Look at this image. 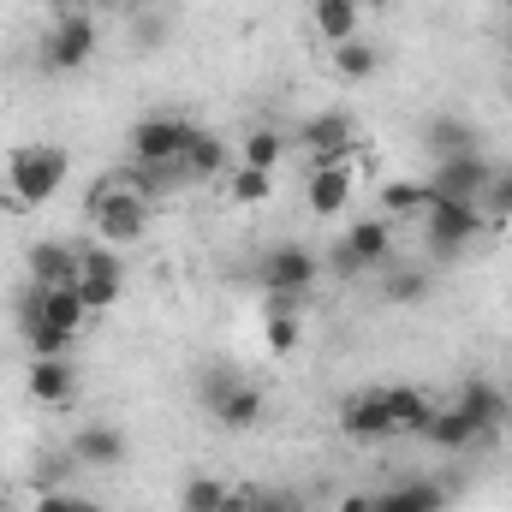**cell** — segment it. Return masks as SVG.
I'll return each instance as SVG.
<instances>
[{"instance_id":"6","label":"cell","mask_w":512,"mask_h":512,"mask_svg":"<svg viewBox=\"0 0 512 512\" xmlns=\"http://www.w3.org/2000/svg\"><path fill=\"white\" fill-rule=\"evenodd\" d=\"M203 405H209V417H215L221 429H256V417H262V393H256L239 370L203 376Z\"/></svg>"},{"instance_id":"17","label":"cell","mask_w":512,"mask_h":512,"mask_svg":"<svg viewBox=\"0 0 512 512\" xmlns=\"http://www.w3.org/2000/svg\"><path fill=\"white\" fill-rule=\"evenodd\" d=\"M72 459H78V465H90V471H108V465H120V459H126V435H120L114 423H90V429H78V435H72Z\"/></svg>"},{"instance_id":"31","label":"cell","mask_w":512,"mask_h":512,"mask_svg":"<svg viewBox=\"0 0 512 512\" xmlns=\"http://www.w3.org/2000/svg\"><path fill=\"white\" fill-rule=\"evenodd\" d=\"M262 340H268V352H274V358H292V352H298V340H304V322H298V316H268Z\"/></svg>"},{"instance_id":"16","label":"cell","mask_w":512,"mask_h":512,"mask_svg":"<svg viewBox=\"0 0 512 512\" xmlns=\"http://www.w3.org/2000/svg\"><path fill=\"white\" fill-rule=\"evenodd\" d=\"M24 262H30V286H66V280H78V245H66V239H36Z\"/></svg>"},{"instance_id":"35","label":"cell","mask_w":512,"mask_h":512,"mask_svg":"<svg viewBox=\"0 0 512 512\" xmlns=\"http://www.w3.org/2000/svg\"><path fill=\"white\" fill-rule=\"evenodd\" d=\"M36 512H96L84 495H66V489H48L42 501H36Z\"/></svg>"},{"instance_id":"33","label":"cell","mask_w":512,"mask_h":512,"mask_svg":"<svg viewBox=\"0 0 512 512\" xmlns=\"http://www.w3.org/2000/svg\"><path fill=\"white\" fill-rule=\"evenodd\" d=\"M387 298H393V304H423V298H429V274H417V268L387 274Z\"/></svg>"},{"instance_id":"26","label":"cell","mask_w":512,"mask_h":512,"mask_svg":"<svg viewBox=\"0 0 512 512\" xmlns=\"http://www.w3.org/2000/svg\"><path fill=\"white\" fill-rule=\"evenodd\" d=\"M376 48L364 42V36H352V42H334V72L340 78H352V84H364V78H376Z\"/></svg>"},{"instance_id":"34","label":"cell","mask_w":512,"mask_h":512,"mask_svg":"<svg viewBox=\"0 0 512 512\" xmlns=\"http://www.w3.org/2000/svg\"><path fill=\"white\" fill-rule=\"evenodd\" d=\"M245 512H304L292 489H245Z\"/></svg>"},{"instance_id":"27","label":"cell","mask_w":512,"mask_h":512,"mask_svg":"<svg viewBox=\"0 0 512 512\" xmlns=\"http://www.w3.org/2000/svg\"><path fill=\"white\" fill-rule=\"evenodd\" d=\"M429 149H435V161L441 155H465V149H477V131L465 126V120H453V114H441V120H429Z\"/></svg>"},{"instance_id":"19","label":"cell","mask_w":512,"mask_h":512,"mask_svg":"<svg viewBox=\"0 0 512 512\" xmlns=\"http://www.w3.org/2000/svg\"><path fill=\"white\" fill-rule=\"evenodd\" d=\"M423 435H429L435 447H447V453H465V447H483V441H489V435H483V429H477V423H471V417L459 411V405L435 411V417L423 423Z\"/></svg>"},{"instance_id":"10","label":"cell","mask_w":512,"mask_h":512,"mask_svg":"<svg viewBox=\"0 0 512 512\" xmlns=\"http://www.w3.org/2000/svg\"><path fill=\"white\" fill-rule=\"evenodd\" d=\"M90 54H96V24H90L84 12H66V18L48 30V42H42V66H48V72H84Z\"/></svg>"},{"instance_id":"9","label":"cell","mask_w":512,"mask_h":512,"mask_svg":"<svg viewBox=\"0 0 512 512\" xmlns=\"http://www.w3.org/2000/svg\"><path fill=\"white\" fill-rule=\"evenodd\" d=\"M316 274H322V262L304 251V245H274V251H262V262H256L262 292H280V298H304L316 286Z\"/></svg>"},{"instance_id":"14","label":"cell","mask_w":512,"mask_h":512,"mask_svg":"<svg viewBox=\"0 0 512 512\" xmlns=\"http://www.w3.org/2000/svg\"><path fill=\"white\" fill-rule=\"evenodd\" d=\"M382 399V423H387V441L393 435H423V423L435 417V399L423 387H376Z\"/></svg>"},{"instance_id":"13","label":"cell","mask_w":512,"mask_h":512,"mask_svg":"<svg viewBox=\"0 0 512 512\" xmlns=\"http://www.w3.org/2000/svg\"><path fill=\"white\" fill-rule=\"evenodd\" d=\"M340 268H382L393 256V221L387 215H370V221H352V233L340 239Z\"/></svg>"},{"instance_id":"15","label":"cell","mask_w":512,"mask_h":512,"mask_svg":"<svg viewBox=\"0 0 512 512\" xmlns=\"http://www.w3.org/2000/svg\"><path fill=\"white\" fill-rule=\"evenodd\" d=\"M24 387H30V399L36 405H72L78 399V370H72V358H36L30 364V376H24Z\"/></svg>"},{"instance_id":"3","label":"cell","mask_w":512,"mask_h":512,"mask_svg":"<svg viewBox=\"0 0 512 512\" xmlns=\"http://www.w3.org/2000/svg\"><path fill=\"white\" fill-rule=\"evenodd\" d=\"M191 131H197V126H185L179 114H143V120L131 126V167H143L155 191H161V185H173V179H185Z\"/></svg>"},{"instance_id":"32","label":"cell","mask_w":512,"mask_h":512,"mask_svg":"<svg viewBox=\"0 0 512 512\" xmlns=\"http://www.w3.org/2000/svg\"><path fill=\"white\" fill-rule=\"evenodd\" d=\"M483 215L489 221H512V167H495V179L483 191Z\"/></svg>"},{"instance_id":"18","label":"cell","mask_w":512,"mask_h":512,"mask_svg":"<svg viewBox=\"0 0 512 512\" xmlns=\"http://www.w3.org/2000/svg\"><path fill=\"white\" fill-rule=\"evenodd\" d=\"M453 405H459V411H465V417H471V423L489 435V441H495V435H501V423H507V399H501L489 382H465Z\"/></svg>"},{"instance_id":"30","label":"cell","mask_w":512,"mask_h":512,"mask_svg":"<svg viewBox=\"0 0 512 512\" xmlns=\"http://www.w3.org/2000/svg\"><path fill=\"white\" fill-rule=\"evenodd\" d=\"M24 340H30V358H66L72 352V340L78 334H66V328H54V322H24Z\"/></svg>"},{"instance_id":"36","label":"cell","mask_w":512,"mask_h":512,"mask_svg":"<svg viewBox=\"0 0 512 512\" xmlns=\"http://www.w3.org/2000/svg\"><path fill=\"white\" fill-rule=\"evenodd\" d=\"M340 512H376V501H370V495H346V501H340Z\"/></svg>"},{"instance_id":"25","label":"cell","mask_w":512,"mask_h":512,"mask_svg":"<svg viewBox=\"0 0 512 512\" xmlns=\"http://www.w3.org/2000/svg\"><path fill=\"white\" fill-rule=\"evenodd\" d=\"M227 197H233L239 209H256V203H268V197H274V173L233 161V173H227Z\"/></svg>"},{"instance_id":"23","label":"cell","mask_w":512,"mask_h":512,"mask_svg":"<svg viewBox=\"0 0 512 512\" xmlns=\"http://www.w3.org/2000/svg\"><path fill=\"white\" fill-rule=\"evenodd\" d=\"M376 512H447V489L441 483H399L376 495Z\"/></svg>"},{"instance_id":"29","label":"cell","mask_w":512,"mask_h":512,"mask_svg":"<svg viewBox=\"0 0 512 512\" xmlns=\"http://www.w3.org/2000/svg\"><path fill=\"white\" fill-rule=\"evenodd\" d=\"M245 167H262V173H274L280 161H286V137L274 126H256L251 137H245V155H239Z\"/></svg>"},{"instance_id":"5","label":"cell","mask_w":512,"mask_h":512,"mask_svg":"<svg viewBox=\"0 0 512 512\" xmlns=\"http://www.w3.org/2000/svg\"><path fill=\"white\" fill-rule=\"evenodd\" d=\"M78 292H84L90 316L114 310L126 292V256L108 251V245H78Z\"/></svg>"},{"instance_id":"20","label":"cell","mask_w":512,"mask_h":512,"mask_svg":"<svg viewBox=\"0 0 512 512\" xmlns=\"http://www.w3.org/2000/svg\"><path fill=\"white\" fill-rule=\"evenodd\" d=\"M382 209H387V221H423L435 209V185L429 179H393L382 191Z\"/></svg>"},{"instance_id":"22","label":"cell","mask_w":512,"mask_h":512,"mask_svg":"<svg viewBox=\"0 0 512 512\" xmlns=\"http://www.w3.org/2000/svg\"><path fill=\"white\" fill-rule=\"evenodd\" d=\"M310 18H316V30H322L328 42H352V36L364 30V0H316Z\"/></svg>"},{"instance_id":"7","label":"cell","mask_w":512,"mask_h":512,"mask_svg":"<svg viewBox=\"0 0 512 512\" xmlns=\"http://www.w3.org/2000/svg\"><path fill=\"white\" fill-rule=\"evenodd\" d=\"M298 143H304L310 167H358V126H352V114H316Z\"/></svg>"},{"instance_id":"8","label":"cell","mask_w":512,"mask_h":512,"mask_svg":"<svg viewBox=\"0 0 512 512\" xmlns=\"http://www.w3.org/2000/svg\"><path fill=\"white\" fill-rule=\"evenodd\" d=\"M483 227H489L483 203H435V209L423 215V245L441 251V256H453V251H465Z\"/></svg>"},{"instance_id":"4","label":"cell","mask_w":512,"mask_h":512,"mask_svg":"<svg viewBox=\"0 0 512 512\" xmlns=\"http://www.w3.org/2000/svg\"><path fill=\"white\" fill-rule=\"evenodd\" d=\"M495 179V161L483 149H465V155H441L429 167V185H435V203H483Z\"/></svg>"},{"instance_id":"28","label":"cell","mask_w":512,"mask_h":512,"mask_svg":"<svg viewBox=\"0 0 512 512\" xmlns=\"http://www.w3.org/2000/svg\"><path fill=\"white\" fill-rule=\"evenodd\" d=\"M227 501H233V483H221V477H191L179 489V507L185 512H227Z\"/></svg>"},{"instance_id":"21","label":"cell","mask_w":512,"mask_h":512,"mask_svg":"<svg viewBox=\"0 0 512 512\" xmlns=\"http://www.w3.org/2000/svg\"><path fill=\"white\" fill-rule=\"evenodd\" d=\"M340 429H346L352 441H387V423H382V399H376V387H370V393H352V399L340 405Z\"/></svg>"},{"instance_id":"12","label":"cell","mask_w":512,"mask_h":512,"mask_svg":"<svg viewBox=\"0 0 512 512\" xmlns=\"http://www.w3.org/2000/svg\"><path fill=\"white\" fill-rule=\"evenodd\" d=\"M352 197H358V167H310V179H304V209H310L316 221L346 215Z\"/></svg>"},{"instance_id":"1","label":"cell","mask_w":512,"mask_h":512,"mask_svg":"<svg viewBox=\"0 0 512 512\" xmlns=\"http://www.w3.org/2000/svg\"><path fill=\"white\" fill-rule=\"evenodd\" d=\"M149 215H155V185H149L143 167H126V173L102 179L96 197H90V227H96V245H108V251L143 245Z\"/></svg>"},{"instance_id":"11","label":"cell","mask_w":512,"mask_h":512,"mask_svg":"<svg viewBox=\"0 0 512 512\" xmlns=\"http://www.w3.org/2000/svg\"><path fill=\"white\" fill-rule=\"evenodd\" d=\"M18 304H24V322L36 316V322H54V328H66V334H78V328L90 322V304H84L78 280H66V286H30Z\"/></svg>"},{"instance_id":"24","label":"cell","mask_w":512,"mask_h":512,"mask_svg":"<svg viewBox=\"0 0 512 512\" xmlns=\"http://www.w3.org/2000/svg\"><path fill=\"white\" fill-rule=\"evenodd\" d=\"M215 173H233V155L221 137L209 131H191V149H185V179H215Z\"/></svg>"},{"instance_id":"2","label":"cell","mask_w":512,"mask_h":512,"mask_svg":"<svg viewBox=\"0 0 512 512\" xmlns=\"http://www.w3.org/2000/svg\"><path fill=\"white\" fill-rule=\"evenodd\" d=\"M66 167H72V155L60 143H24V149L0 155V197H6V209L48 203L66 185Z\"/></svg>"}]
</instances>
